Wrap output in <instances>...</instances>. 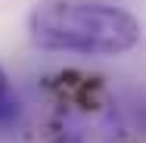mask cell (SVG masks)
<instances>
[{
	"label": "cell",
	"mask_w": 146,
	"mask_h": 143,
	"mask_svg": "<svg viewBox=\"0 0 146 143\" xmlns=\"http://www.w3.org/2000/svg\"><path fill=\"white\" fill-rule=\"evenodd\" d=\"M16 115H19V96L9 84V75L0 65V124H9Z\"/></svg>",
	"instance_id": "7a4b0ae2"
},
{
	"label": "cell",
	"mask_w": 146,
	"mask_h": 143,
	"mask_svg": "<svg viewBox=\"0 0 146 143\" xmlns=\"http://www.w3.org/2000/svg\"><path fill=\"white\" fill-rule=\"evenodd\" d=\"M28 37L34 47L81 56H121L140 37V19L121 6L100 0H40L28 13Z\"/></svg>",
	"instance_id": "6da1fadb"
}]
</instances>
